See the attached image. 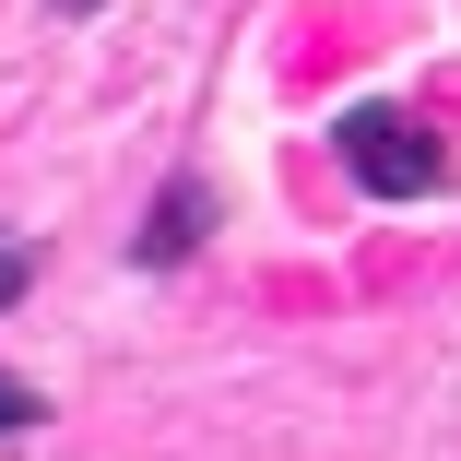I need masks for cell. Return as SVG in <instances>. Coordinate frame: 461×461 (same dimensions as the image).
Segmentation results:
<instances>
[{
    "label": "cell",
    "mask_w": 461,
    "mask_h": 461,
    "mask_svg": "<svg viewBox=\"0 0 461 461\" xmlns=\"http://www.w3.org/2000/svg\"><path fill=\"white\" fill-rule=\"evenodd\" d=\"M36 414H48V402H36V391H24V379H0V438H24V426H36Z\"/></svg>",
    "instance_id": "3957f363"
},
{
    "label": "cell",
    "mask_w": 461,
    "mask_h": 461,
    "mask_svg": "<svg viewBox=\"0 0 461 461\" xmlns=\"http://www.w3.org/2000/svg\"><path fill=\"white\" fill-rule=\"evenodd\" d=\"M202 225H213V190H202V177H177V190L154 202V225H142V260H190Z\"/></svg>",
    "instance_id": "7a4b0ae2"
},
{
    "label": "cell",
    "mask_w": 461,
    "mask_h": 461,
    "mask_svg": "<svg viewBox=\"0 0 461 461\" xmlns=\"http://www.w3.org/2000/svg\"><path fill=\"white\" fill-rule=\"evenodd\" d=\"M24 285H36V249H13V237H0V308H13Z\"/></svg>",
    "instance_id": "277c9868"
},
{
    "label": "cell",
    "mask_w": 461,
    "mask_h": 461,
    "mask_svg": "<svg viewBox=\"0 0 461 461\" xmlns=\"http://www.w3.org/2000/svg\"><path fill=\"white\" fill-rule=\"evenodd\" d=\"M59 13H95V0H59Z\"/></svg>",
    "instance_id": "5b68a950"
},
{
    "label": "cell",
    "mask_w": 461,
    "mask_h": 461,
    "mask_svg": "<svg viewBox=\"0 0 461 461\" xmlns=\"http://www.w3.org/2000/svg\"><path fill=\"white\" fill-rule=\"evenodd\" d=\"M331 142H343V177H355V190H379V202H426L438 177H449L438 131H426V119H402V107H355Z\"/></svg>",
    "instance_id": "6da1fadb"
}]
</instances>
